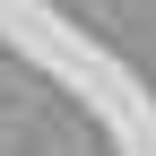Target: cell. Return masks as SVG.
I'll use <instances>...</instances> for the list:
<instances>
[]
</instances>
